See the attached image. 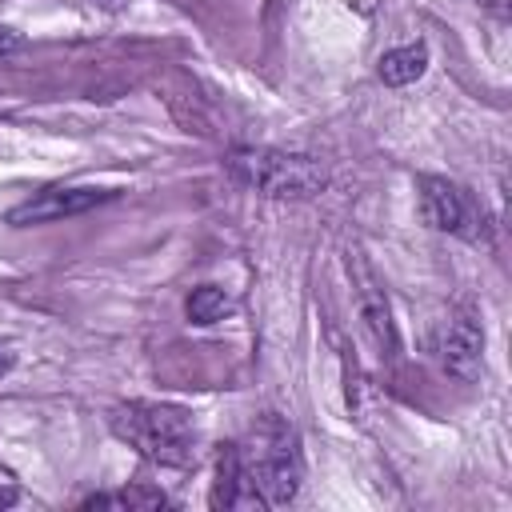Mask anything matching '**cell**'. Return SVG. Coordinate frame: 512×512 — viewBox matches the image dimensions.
<instances>
[{
    "mask_svg": "<svg viewBox=\"0 0 512 512\" xmlns=\"http://www.w3.org/2000/svg\"><path fill=\"white\" fill-rule=\"evenodd\" d=\"M112 432L136 448L144 460L164 464V468H184L196 456V424L184 408L176 404H156V400H128L116 404L108 416Z\"/></svg>",
    "mask_w": 512,
    "mask_h": 512,
    "instance_id": "cell-1",
    "label": "cell"
},
{
    "mask_svg": "<svg viewBox=\"0 0 512 512\" xmlns=\"http://www.w3.org/2000/svg\"><path fill=\"white\" fill-rule=\"evenodd\" d=\"M236 452H240V464H244L264 508H284L296 500L304 464H300L296 432L280 416H264L252 428V436L244 444H236Z\"/></svg>",
    "mask_w": 512,
    "mask_h": 512,
    "instance_id": "cell-2",
    "label": "cell"
},
{
    "mask_svg": "<svg viewBox=\"0 0 512 512\" xmlns=\"http://www.w3.org/2000/svg\"><path fill=\"white\" fill-rule=\"evenodd\" d=\"M228 172L272 200H304L328 184V172L316 156L284 152V148H236L228 152Z\"/></svg>",
    "mask_w": 512,
    "mask_h": 512,
    "instance_id": "cell-3",
    "label": "cell"
},
{
    "mask_svg": "<svg viewBox=\"0 0 512 512\" xmlns=\"http://www.w3.org/2000/svg\"><path fill=\"white\" fill-rule=\"evenodd\" d=\"M416 200H420V216L428 228L436 232H452L460 240H488V228H484V208H476V200L444 180V176H420L416 180Z\"/></svg>",
    "mask_w": 512,
    "mask_h": 512,
    "instance_id": "cell-4",
    "label": "cell"
},
{
    "mask_svg": "<svg viewBox=\"0 0 512 512\" xmlns=\"http://www.w3.org/2000/svg\"><path fill=\"white\" fill-rule=\"evenodd\" d=\"M112 196H116V192H108V188H44V192H36L32 200L16 204V208L8 212V224L28 228V224H48V220L80 216V212H88V208H96V204H104V200H112Z\"/></svg>",
    "mask_w": 512,
    "mask_h": 512,
    "instance_id": "cell-5",
    "label": "cell"
},
{
    "mask_svg": "<svg viewBox=\"0 0 512 512\" xmlns=\"http://www.w3.org/2000/svg\"><path fill=\"white\" fill-rule=\"evenodd\" d=\"M436 356L444 364V372H452L456 380H476L480 360H484V328L472 312H456L444 320L440 340H436Z\"/></svg>",
    "mask_w": 512,
    "mask_h": 512,
    "instance_id": "cell-6",
    "label": "cell"
},
{
    "mask_svg": "<svg viewBox=\"0 0 512 512\" xmlns=\"http://www.w3.org/2000/svg\"><path fill=\"white\" fill-rule=\"evenodd\" d=\"M212 504L216 508H264L244 464H240V452L236 444H228L216 460V488H212Z\"/></svg>",
    "mask_w": 512,
    "mask_h": 512,
    "instance_id": "cell-7",
    "label": "cell"
},
{
    "mask_svg": "<svg viewBox=\"0 0 512 512\" xmlns=\"http://www.w3.org/2000/svg\"><path fill=\"white\" fill-rule=\"evenodd\" d=\"M428 68V48L424 44H404V48H392L380 56V80L392 84V88H404L412 80H420Z\"/></svg>",
    "mask_w": 512,
    "mask_h": 512,
    "instance_id": "cell-8",
    "label": "cell"
},
{
    "mask_svg": "<svg viewBox=\"0 0 512 512\" xmlns=\"http://www.w3.org/2000/svg\"><path fill=\"white\" fill-rule=\"evenodd\" d=\"M184 312H188L192 324H216V320H224L232 312V296L224 288H216V284H200V288H192Z\"/></svg>",
    "mask_w": 512,
    "mask_h": 512,
    "instance_id": "cell-9",
    "label": "cell"
},
{
    "mask_svg": "<svg viewBox=\"0 0 512 512\" xmlns=\"http://www.w3.org/2000/svg\"><path fill=\"white\" fill-rule=\"evenodd\" d=\"M168 496L160 488H120V492H100L88 496L84 508H164Z\"/></svg>",
    "mask_w": 512,
    "mask_h": 512,
    "instance_id": "cell-10",
    "label": "cell"
},
{
    "mask_svg": "<svg viewBox=\"0 0 512 512\" xmlns=\"http://www.w3.org/2000/svg\"><path fill=\"white\" fill-rule=\"evenodd\" d=\"M364 320H368V328H372V336H376V344H384V348H392V320H388V300L376 292V288H364Z\"/></svg>",
    "mask_w": 512,
    "mask_h": 512,
    "instance_id": "cell-11",
    "label": "cell"
},
{
    "mask_svg": "<svg viewBox=\"0 0 512 512\" xmlns=\"http://www.w3.org/2000/svg\"><path fill=\"white\" fill-rule=\"evenodd\" d=\"M20 44H24V40H20L12 28H0V60L12 56V52H20Z\"/></svg>",
    "mask_w": 512,
    "mask_h": 512,
    "instance_id": "cell-12",
    "label": "cell"
},
{
    "mask_svg": "<svg viewBox=\"0 0 512 512\" xmlns=\"http://www.w3.org/2000/svg\"><path fill=\"white\" fill-rule=\"evenodd\" d=\"M12 360H16V356H12V348H8L4 340H0V376H4L8 368H12Z\"/></svg>",
    "mask_w": 512,
    "mask_h": 512,
    "instance_id": "cell-13",
    "label": "cell"
},
{
    "mask_svg": "<svg viewBox=\"0 0 512 512\" xmlns=\"http://www.w3.org/2000/svg\"><path fill=\"white\" fill-rule=\"evenodd\" d=\"M480 4H484L488 12H496V16H504V12H508V0H480Z\"/></svg>",
    "mask_w": 512,
    "mask_h": 512,
    "instance_id": "cell-14",
    "label": "cell"
},
{
    "mask_svg": "<svg viewBox=\"0 0 512 512\" xmlns=\"http://www.w3.org/2000/svg\"><path fill=\"white\" fill-rule=\"evenodd\" d=\"M8 504H16V488H0V508H8Z\"/></svg>",
    "mask_w": 512,
    "mask_h": 512,
    "instance_id": "cell-15",
    "label": "cell"
}]
</instances>
